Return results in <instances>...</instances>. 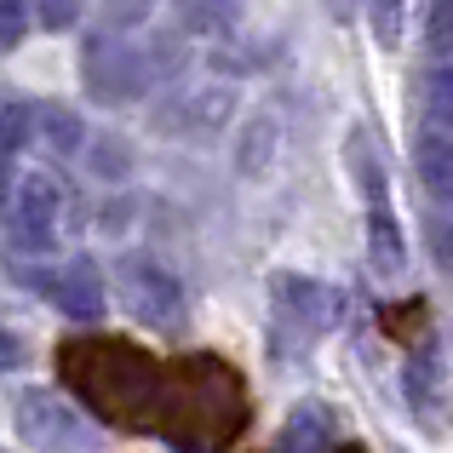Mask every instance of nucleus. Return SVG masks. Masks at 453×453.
<instances>
[{"mask_svg":"<svg viewBox=\"0 0 453 453\" xmlns=\"http://www.w3.org/2000/svg\"><path fill=\"white\" fill-rule=\"evenodd\" d=\"M373 29L385 46H396V29H402V0H373Z\"/></svg>","mask_w":453,"mask_h":453,"instance_id":"nucleus-18","label":"nucleus"},{"mask_svg":"<svg viewBox=\"0 0 453 453\" xmlns=\"http://www.w3.org/2000/svg\"><path fill=\"white\" fill-rule=\"evenodd\" d=\"M431 253H436V265L453 276V219H436L431 224Z\"/></svg>","mask_w":453,"mask_h":453,"instance_id":"nucleus-19","label":"nucleus"},{"mask_svg":"<svg viewBox=\"0 0 453 453\" xmlns=\"http://www.w3.org/2000/svg\"><path fill=\"white\" fill-rule=\"evenodd\" d=\"M29 23V0H0V46H12Z\"/></svg>","mask_w":453,"mask_h":453,"instance_id":"nucleus-17","label":"nucleus"},{"mask_svg":"<svg viewBox=\"0 0 453 453\" xmlns=\"http://www.w3.org/2000/svg\"><path fill=\"white\" fill-rule=\"evenodd\" d=\"M64 373L104 419L115 425H155L161 408V367L121 339H75L64 344Z\"/></svg>","mask_w":453,"mask_h":453,"instance_id":"nucleus-1","label":"nucleus"},{"mask_svg":"<svg viewBox=\"0 0 453 453\" xmlns=\"http://www.w3.org/2000/svg\"><path fill=\"white\" fill-rule=\"evenodd\" d=\"M115 281H121V299L133 310V321H144L155 333H184L189 304H184V281L150 253H127L115 265Z\"/></svg>","mask_w":453,"mask_h":453,"instance_id":"nucleus-3","label":"nucleus"},{"mask_svg":"<svg viewBox=\"0 0 453 453\" xmlns=\"http://www.w3.org/2000/svg\"><path fill=\"white\" fill-rule=\"evenodd\" d=\"M18 362H23V339L12 327H0V373H12Z\"/></svg>","mask_w":453,"mask_h":453,"instance_id":"nucleus-20","label":"nucleus"},{"mask_svg":"<svg viewBox=\"0 0 453 453\" xmlns=\"http://www.w3.org/2000/svg\"><path fill=\"white\" fill-rule=\"evenodd\" d=\"M41 133H46V144H52L58 155H75V150H81V121H75V110H41Z\"/></svg>","mask_w":453,"mask_h":453,"instance_id":"nucleus-12","label":"nucleus"},{"mask_svg":"<svg viewBox=\"0 0 453 453\" xmlns=\"http://www.w3.org/2000/svg\"><path fill=\"white\" fill-rule=\"evenodd\" d=\"M18 436L41 453H104V436L75 402L58 390H23L18 396Z\"/></svg>","mask_w":453,"mask_h":453,"instance_id":"nucleus-4","label":"nucleus"},{"mask_svg":"<svg viewBox=\"0 0 453 453\" xmlns=\"http://www.w3.org/2000/svg\"><path fill=\"white\" fill-rule=\"evenodd\" d=\"M58 224H64V184L46 173H23L18 189H12V235L18 247H52Z\"/></svg>","mask_w":453,"mask_h":453,"instance_id":"nucleus-6","label":"nucleus"},{"mask_svg":"<svg viewBox=\"0 0 453 453\" xmlns=\"http://www.w3.org/2000/svg\"><path fill=\"white\" fill-rule=\"evenodd\" d=\"M425 104L453 121V64H436L431 75H425Z\"/></svg>","mask_w":453,"mask_h":453,"instance_id":"nucleus-14","label":"nucleus"},{"mask_svg":"<svg viewBox=\"0 0 453 453\" xmlns=\"http://www.w3.org/2000/svg\"><path fill=\"white\" fill-rule=\"evenodd\" d=\"M144 6H150V0H110V18L115 23H133V18H144Z\"/></svg>","mask_w":453,"mask_h":453,"instance_id":"nucleus-21","label":"nucleus"},{"mask_svg":"<svg viewBox=\"0 0 453 453\" xmlns=\"http://www.w3.org/2000/svg\"><path fill=\"white\" fill-rule=\"evenodd\" d=\"M242 385H235L230 367L219 362H178L161 367V408L155 425H184V436L196 442H224V436L242 425Z\"/></svg>","mask_w":453,"mask_h":453,"instance_id":"nucleus-2","label":"nucleus"},{"mask_svg":"<svg viewBox=\"0 0 453 453\" xmlns=\"http://www.w3.org/2000/svg\"><path fill=\"white\" fill-rule=\"evenodd\" d=\"M29 281L58 304V316H69V321H104L110 293H104V270L87 265V258H69V265H58V270H35Z\"/></svg>","mask_w":453,"mask_h":453,"instance_id":"nucleus-7","label":"nucleus"},{"mask_svg":"<svg viewBox=\"0 0 453 453\" xmlns=\"http://www.w3.org/2000/svg\"><path fill=\"white\" fill-rule=\"evenodd\" d=\"M431 52H453V0H436L431 6Z\"/></svg>","mask_w":453,"mask_h":453,"instance_id":"nucleus-16","label":"nucleus"},{"mask_svg":"<svg viewBox=\"0 0 453 453\" xmlns=\"http://www.w3.org/2000/svg\"><path fill=\"white\" fill-rule=\"evenodd\" d=\"M81 69H87V87L98 92L104 104H133V98L150 92V58L138 52V46L115 41V35H92Z\"/></svg>","mask_w":453,"mask_h":453,"instance_id":"nucleus-5","label":"nucleus"},{"mask_svg":"<svg viewBox=\"0 0 453 453\" xmlns=\"http://www.w3.org/2000/svg\"><path fill=\"white\" fill-rule=\"evenodd\" d=\"M29 127H35V110H23V104L0 110V155H18L29 144Z\"/></svg>","mask_w":453,"mask_h":453,"instance_id":"nucleus-13","label":"nucleus"},{"mask_svg":"<svg viewBox=\"0 0 453 453\" xmlns=\"http://www.w3.org/2000/svg\"><path fill=\"white\" fill-rule=\"evenodd\" d=\"M367 230H373V265L385 270V276H396L402 270V230H396V219H390L385 184H379L373 173H367Z\"/></svg>","mask_w":453,"mask_h":453,"instance_id":"nucleus-9","label":"nucleus"},{"mask_svg":"<svg viewBox=\"0 0 453 453\" xmlns=\"http://www.w3.org/2000/svg\"><path fill=\"white\" fill-rule=\"evenodd\" d=\"M29 6H35V18H41L46 29H75L87 0H29Z\"/></svg>","mask_w":453,"mask_h":453,"instance_id":"nucleus-15","label":"nucleus"},{"mask_svg":"<svg viewBox=\"0 0 453 453\" xmlns=\"http://www.w3.org/2000/svg\"><path fill=\"white\" fill-rule=\"evenodd\" d=\"M281 453H333V413L304 402L288 425H281Z\"/></svg>","mask_w":453,"mask_h":453,"instance_id":"nucleus-10","label":"nucleus"},{"mask_svg":"<svg viewBox=\"0 0 453 453\" xmlns=\"http://www.w3.org/2000/svg\"><path fill=\"white\" fill-rule=\"evenodd\" d=\"M413 161H419V178H425V184H431L436 196L453 201V138L431 133V138L419 144V155H413Z\"/></svg>","mask_w":453,"mask_h":453,"instance_id":"nucleus-11","label":"nucleus"},{"mask_svg":"<svg viewBox=\"0 0 453 453\" xmlns=\"http://www.w3.org/2000/svg\"><path fill=\"white\" fill-rule=\"evenodd\" d=\"M276 304L288 310V316H299L304 327H333V316H339V293L321 288V281H310V276H281L276 281Z\"/></svg>","mask_w":453,"mask_h":453,"instance_id":"nucleus-8","label":"nucleus"}]
</instances>
